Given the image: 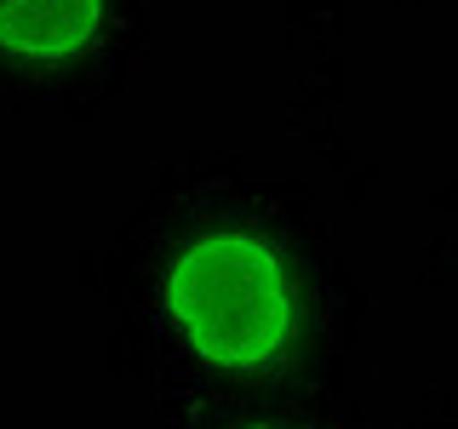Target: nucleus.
<instances>
[{
	"mask_svg": "<svg viewBox=\"0 0 458 429\" xmlns=\"http://www.w3.org/2000/svg\"><path fill=\"white\" fill-rule=\"evenodd\" d=\"M109 0H0V52L18 63H69L92 52Z\"/></svg>",
	"mask_w": 458,
	"mask_h": 429,
	"instance_id": "nucleus-2",
	"label": "nucleus"
},
{
	"mask_svg": "<svg viewBox=\"0 0 458 429\" xmlns=\"http://www.w3.org/2000/svg\"><path fill=\"white\" fill-rule=\"evenodd\" d=\"M161 309L183 349L218 372H258L281 361L304 321L286 257L241 223L200 229L172 252Z\"/></svg>",
	"mask_w": 458,
	"mask_h": 429,
	"instance_id": "nucleus-1",
	"label": "nucleus"
},
{
	"mask_svg": "<svg viewBox=\"0 0 458 429\" xmlns=\"http://www.w3.org/2000/svg\"><path fill=\"white\" fill-rule=\"evenodd\" d=\"M241 429H286V424H241Z\"/></svg>",
	"mask_w": 458,
	"mask_h": 429,
	"instance_id": "nucleus-3",
	"label": "nucleus"
}]
</instances>
